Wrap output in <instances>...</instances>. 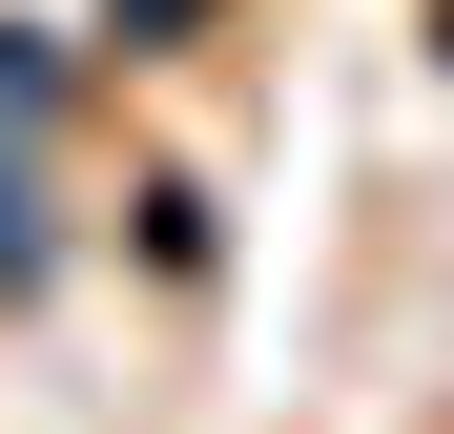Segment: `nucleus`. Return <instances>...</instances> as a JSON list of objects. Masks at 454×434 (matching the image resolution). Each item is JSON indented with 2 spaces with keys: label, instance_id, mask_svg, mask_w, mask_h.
Wrapping results in <instances>:
<instances>
[{
  "label": "nucleus",
  "instance_id": "1",
  "mask_svg": "<svg viewBox=\"0 0 454 434\" xmlns=\"http://www.w3.org/2000/svg\"><path fill=\"white\" fill-rule=\"evenodd\" d=\"M62 269V228H42V166H21V124H0V289H42Z\"/></svg>",
  "mask_w": 454,
  "mask_h": 434
}]
</instances>
